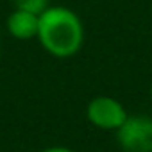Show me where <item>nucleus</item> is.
I'll use <instances>...</instances> for the list:
<instances>
[{
	"instance_id": "1",
	"label": "nucleus",
	"mask_w": 152,
	"mask_h": 152,
	"mask_svg": "<svg viewBox=\"0 0 152 152\" xmlns=\"http://www.w3.org/2000/svg\"><path fill=\"white\" fill-rule=\"evenodd\" d=\"M36 39L52 57L68 59L84 45V23L73 9L66 6H50L39 15Z\"/></svg>"
},
{
	"instance_id": "2",
	"label": "nucleus",
	"mask_w": 152,
	"mask_h": 152,
	"mask_svg": "<svg viewBox=\"0 0 152 152\" xmlns=\"http://www.w3.org/2000/svg\"><path fill=\"white\" fill-rule=\"evenodd\" d=\"M127 116H129V113H127L125 106L118 99L109 97V95H97L86 106L88 122L100 131L116 132L124 125Z\"/></svg>"
},
{
	"instance_id": "3",
	"label": "nucleus",
	"mask_w": 152,
	"mask_h": 152,
	"mask_svg": "<svg viewBox=\"0 0 152 152\" xmlns=\"http://www.w3.org/2000/svg\"><path fill=\"white\" fill-rule=\"evenodd\" d=\"M115 134L124 152H152V116L129 115Z\"/></svg>"
},
{
	"instance_id": "4",
	"label": "nucleus",
	"mask_w": 152,
	"mask_h": 152,
	"mask_svg": "<svg viewBox=\"0 0 152 152\" xmlns=\"http://www.w3.org/2000/svg\"><path fill=\"white\" fill-rule=\"evenodd\" d=\"M38 25H39V16L22 9H13L6 18L7 32L20 41L34 39L38 36Z\"/></svg>"
},
{
	"instance_id": "5",
	"label": "nucleus",
	"mask_w": 152,
	"mask_h": 152,
	"mask_svg": "<svg viewBox=\"0 0 152 152\" xmlns=\"http://www.w3.org/2000/svg\"><path fill=\"white\" fill-rule=\"evenodd\" d=\"M48 7H50V0H15V9H22L38 16Z\"/></svg>"
},
{
	"instance_id": "6",
	"label": "nucleus",
	"mask_w": 152,
	"mask_h": 152,
	"mask_svg": "<svg viewBox=\"0 0 152 152\" xmlns=\"http://www.w3.org/2000/svg\"><path fill=\"white\" fill-rule=\"evenodd\" d=\"M41 152H75V150H72V148H68V147H63V145H54V147L43 148Z\"/></svg>"
},
{
	"instance_id": "7",
	"label": "nucleus",
	"mask_w": 152,
	"mask_h": 152,
	"mask_svg": "<svg viewBox=\"0 0 152 152\" xmlns=\"http://www.w3.org/2000/svg\"><path fill=\"white\" fill-rule=\"evenodd\" d=\"M148 97H150V102H152V84H150V90H148Z\"/></svg>"
},
{
	"instance_id": "8",
	"label": "nucleus",
	"mask_w": 152,
	"mask_h": 152,
	"mask_svg": "<svg viewBox=\"0 0 152 152\" xmlns=\"http://www.w3.org/2000/svg\"><path fill=\"white\" fill-rule=\"evenodd\" d=\"M0 63H2V48H0Z\"/></svg>"
},
{
	"instance_id": "9",
	"label": "nucleus",
	"mask_w": 152,
	"mask_h": 152,
	"mask_svg": "<svg viewBox=\"0 0 152 152\" xmlns=\"http://www.w3.org/2000/svg\"><path fill=\"white\" fill-rule=\"evenodd\" d=\"M150 15H152V9H150Z\"/></svg>"
}]
</instances>
